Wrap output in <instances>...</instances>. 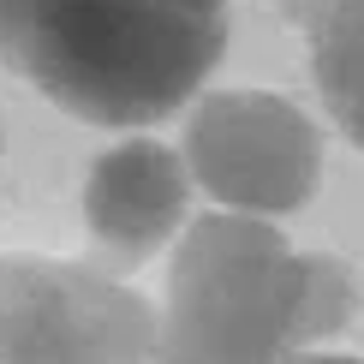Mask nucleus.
Returning a JSON list of instances; mask_svg holds the SVG:
<instances>
[{
    "label": "nucleus",
    "instance_id": "6",
    "mask_svg": "<svg viewBox=\"0 0 364 364\" xmlns=\"http://www.w3.org/2000/svg\"><path fill=\"white\" fill-rule=\"evenodd\" d=\"M311 42V72L341 132L364 149V0H293Z\"/></svg>",
    "mask_w": 364,
    "mask_h": 364
},
{
    "label": "nucleus",
    "instance_id": "4",
    "mask_svg": "<svg viewBox=\"0 0 364 364\" xmlns=\"http://www.w3.org/2000/svg\"><path fill=\"white\" fill-rule=\"evenodd\" d=\"M186 161L197 186L227 203V215L263 221L311 203L316 173H323V138L287 96L221 90L191 119Z\"/></svg>",
    "mask_w": 364,
    "mask_h": 364
},
{
    "label": "nucleus",
    "instance_id": "5",
    "mask_svg": "<svg viewBox=\"0 0 364 364\" xmlns=\"http://www.w3.org/2000/svg\"><path fill=\"white\" fill-rule=\"evenodd\" d=\"M186 215V161L168 144L132 138L108 149L84 179V221L114 263H144Z\"/></svg>",
    "mask_w": 364,
    "mask_h": 364
},
{
    "label": "nucleus",
    "instance_id": "2",
    "mask_svg": "<svg viewBox=\"0 0 364 364\" xmlns=\"http://www.w3.org/2000/svg\"><path fill=\"white\" fill-rule=\"evenodd\" d=\"M358 311L353 269L257 215H203L168 275L156 364H287Z\"/></svg>",
    "mask_w": 364,
    "mask_h": 364
},
{
    "label": "nucleus",
    "instance_id": "1",
    "mask_svg": "<svg viewBox=\"0 0 364 364\" xmlns=\"http://www.w3.org/2000/svg\"><path fill=\"white\" fill-rule=\"evenodd\" d=\"M227 48V0H0V60L96 126L168 119Z\"/></svg>",
    "mask_w": 364,
    "mask_h": 364
},
{
    "label": "nucleus",
    "instance_id": "7",
    "mask_svg": "<svg viewBox=\"0 0 364 364\" xmlns=\"http://www.w3.org/2000/svg\"><path fill=\"white\" fill-rule=\"evenodd\" d=\"M287 364H364V358H346V353H299Z\"/></svg>",
    "mask_w": 364,
    "mask_h": 364
},
{
    "label": "nucleus",
    "instance_id": "3",
    "mask_svg": "<svg viewBox=\"0 0 364 364\" xmlns=\"http://www.w3.org/2000/svg\"><path fill=\"white\" fill-rule=\"evenodd\" d=\"M156 311L84 263L0 257V364H149Z\"/></svg>",
    "mask_w": 364,
    "mask_h": 364
}]
</instances>
